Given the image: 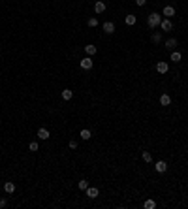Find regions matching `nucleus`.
<instances>
[{
	"label": "nucleus",
	"instance_id": "nucleus-16",
	"mask_svg": "<svg viewBox=\"0 0 188 209\" xmlns=\"http://www.w3.org/2000/svg\"><path fill=\"white\" fill-rule=\"evenodd\" d=\"M126 25H128V27H132V25H135V21H138V19H135V15H126Z\"/></svg>",
	"mask_w": 188,
	"mask_h": 209
},
{
	"label": "nucleus",
	"instance_id": "nucleus-23",
	"mask_svg": "<svg viewBox=\"0 0 188 209\" xmlns=\"http://www.w3.org/2000/svg\"><path fill=\"white\" fill-rule=\"evenodd\" d=\"M89 27H98V19H96V17H90V19H89Z\"/></svg>",
	"mask_w": 188,
	"mask_h": 209
},
{
	"label": "nucleus",
	"instance_id": "nucleus-2",
	"mask_svg": "<svg viewBox=\"0 0 188 209\" xmlns=\"http://www.w3.org/2000/svg\"><path fill=\"white\" fill-rule=\"evenodd\" d=\"M92 64H94V62H92V59H90V57L79 60V66H81L83 70H90V68H92Z\"/></svg>",
	"mask_w": 188,
	"mask_h": 209
},
{
	"label": "nucleus",
	"instance_id": "nucleus-10",
	"mask_svg": "<svg viewBox=\"0 0 188 209\" xmlns=\"http://www.w3.org/2000/svg\"><path fill=\"white\" fill-rule=\"evenodd\" d=\"M38 137L40 140H49V130L47 128H40L38 130Z\"/></svg>",
	"mask_w": 188,
	"mask_h": 209
},
{
	"label": "nucleus",
	"instance_id": "nucleus-5",
	"mask_svg": "<svg viewBox=\"0 0 188 209\" xmlns=\"http://www.w3.org/2000/svg\"><path fill=\"white\" fill-rule=\"evenodd\" d=\"M167 70H169L167 62H158V64H156V72H158V74H167Z\"/></svg>",
	"mask_w": 188,
	"mask_h": 209
},
{
	"label": "nucleus",
	"instance_id": "nucleus-1",
	"mask_svg": "<svg viewBox=\"0 0 188 209\" xmlns=\"http://www.w3.org/2000/svg\"><path fill=\"white\" fill-rule=\"evenodd\" d=\"M160 23H162V15H158L156 12L149 13V17H147V25H149L151 28H156V27H160Z\"/></svg>",
	"mask_w": 188,
	"mask_h": 209
},
{
	"label": "nucleus",
	"instance_id": "nucleus-12",
	"mask_svg": "<svg viewBox=\"0 0 188 209\" xmlns=\"http://www.w3.org/2000/svg\"><path fill=\"white\" fill-rule=\"evenodd\" d=\"M169 104H171L169 94H162V96H160V106H169Z\"/></svg>",
	"mask_w": 188,
	"mask_h": 209
},
{
	"label": "nucleus",
	"instance_id": "nucleus-22",
	"mask_svg": "<svg viewBox=\"0 0 188 209\" xmlns=\"http://www.w3.org/2000/svg\"><path fill=\"white\" fill-rule=\"evenodd\" d=\"M89 188V181H79V190H87Z\"/></svg>",
	"mask_w": 188,
	"mask_h": 209
},
{
	"label": "nucleus",
	"instance_id": "nucleus-3",
	"mask_svg": "<svg viewBox=\"0 0 188 209\" xmlns=\"http://www.w3.org/2000/svg\"><path fill=\"white\" fill-rule=\"evenodd\" d=\"M162 15H166V19H171L175 15V8L173 6H166L164 9H162Z\"/></svg>",
	"mask_w": 188,
	"mask_h": 209
},
{
	"label": "nucleus",
	"instance_id": "nucleus-18",
	"mask_svg": "<svg viewBox=\"0 0 188 209\" xmlns=\"http://www.w3.org/2000/svg\"><path fill=\"white\" fill-rule=\"evenodd\" d=\"M175 45H177V40H175V38H169V40L166 42V47H167V49H173Z\"/></svg>",
	"mask_w": 188,
	"mask_h": 209
},
{
	"label": "nucleus",
	"instance_id": "nucleus-9",
	"mask_svg": "<svg viewBox=\"0 0 188 209\" xmlns=\"http://www.w3.org/2000/svg\"><path fill=\"white\" fill-rule=\"evenodd\" d=\"M4 190H6L8 194H12V192H15V185L12 181H6V183H4Z\"/></svg>",
	"mask_w": 188,
	"mask_h": 209
},
{
	"label": "nucleus",
	"instance_id": "nucleus-26",
	"mask_svg": "<svg viewBox=\"0 0 188 209\" xmlns=\"http://www.w3.org/2000/svg\"><path fill=\"white\" fill-rule=\"evenodd\" d=\"M145 2H147V0H135V4H138V6H145Z\"/></svg>",
	"mask_w": 188,
	"mask_h": 209
},
{
	"label": "nucleus",
	"instance_id": "nucleus-7",
	"mask_svg": "<svg viewBox=\"0 0 188 209\" xmlns=\"http://www.w3.org/2000/svg\"><path fill=\"white\" fill-rule=\"evenodd\" d=\"M94 12H96V13H104V12H105V4L102 2V0H98V2L94 4Z\"/></svg>",
	"mask_w": 188,
	"mask_h": 209
},
{
	"label": "nucleus",
	"instance_id": "nucleus-11",
	"mask_svg": "<svg viewBox=\"0 0 188 209\" xmlns=\"http://www.w3.org/2000/svg\"><path fill=\"white\" fill-rule=\"evenodd\" d=\"M96 45H85V53L89 55V57H92V55H96Z\"/></svg>",
	"mask_w": 188,
	"mask_h": 209
},
{
	"label": "nucleus",
	"instance_id": "nucleus-15",
	"mask_svg": "<svg viewBox=\"0 0 188 209\" xmlns=\"http://www.w3.org/2000/svg\"><path fill=\"white\" fill-rule=\"evenodd\" d=\"M79 136H81V140H90V137H92L90 130H87V128H85V130H81V132H79Z\"/></svg>",
	"mask_w": 188,
	"mask_h": 209
},
{
	"label": "nucleus",
	"instance_id": "nucleus-13",
	"mask_svg": "<svg viewBox=\"0 0 188 209\" xmlns=\"http://www.w3.org/2000/svg\"><path fill=\"white\" fill-rule=\"evenodd\" d=\"M104 30H105L107 34H113V32H115V25H113V23H109V21H107V23H104Z\"/></svg>",
	"mask_w": 188,
	"mask_h": 209
},
{
	"label": "nucleus",
	"instance_id": "nucleus-14",
	"mask_svg": "<svg viewBox=\"0 0 188 209\" xmlns=\"http://www.w3.org/2000/svg\"><path fill=\"white\" fill-rule=\"evenodd\" d=\"M72 96H73V93H72L70 89H64V90H62V100L68 102V100H72Z\"/></svg>",
	"mask_w": 188,
	"mask_h": 209
},
{
	"label": "nucleus",
	"instance_id": "nucleus-6",
	"mask_svg": "<svg viewBox=\"0 0 188 209\" xmlns=\"http://www.w3.org/2000/svg\"><path fill=\"white\" fill-rule=\"evenodd\" d=\"M98 194H100V190L96 187H89L87 188V196L89 198H98Z\"/></svg>",
	"mask_w": 188,
	"mask_h": 209
},
{
	"label": "nucleus",
	"instance_id": "nucleus-20",
	"mask_svg": "<svg viewBox=\"0 0 188 209\" xmlns=\"http://www.w3.org/2000/svg\"><path fill=\"white\" fill-rule=\"evenodd\" d=\"M141 156H143V160H145V162H152V156H151V153H149V151H143V155H141Z\"/></svg>",
	"mask_w": 188,
	"mask_h": 209
},
{
	"label": "nucleus",
	"instance_id": "nucleus-17",
	"mask_svg": "<svg viewBox=\"0 0 188 209\" xmlns=\"http://www.w3.org/2000/svg\"><path fill=\"white\" fill-rule=\"evenodd\" d=\"M143 207H145V209H154V207H156V202H154V200H147V202L143 203Z\"/></svg>",
	"mask_w": 188,
	"mask_h": 209
},
{
	"label": "nucleus",
	"instance_id": "nucleus-21",
	"mask_svg": "<svg viewBox=\"0 0 188 209\" xmlns=\"http://www.w3.org/2000/svg\"><path fill=\"white\" fill-rule=\"evenodd\" d=\"M151 40H152V42H154V43H158L160 40H162V36H160V32H154V34H152V36H151Z\"/></svg>",
	"mask_w": 188,
	"mask_h": 209
},
{
	"label": "nucleus",
	"instance_id": "nucleus-24",
	"mask_svg": "<svg viewBox=\"0 0 188 209\" xmlns=\"http://www.w3.org/2000/svg\"><path fill=\"white\" fill-rule=\"evenodd\" d=\"M28 149H30V151H38V149H40V145L36 143V141H32V143L28 145Z\"/></svg>",
	"mask_w": 188,
	"mask_h": 209
},
{
	"label": "nucleus",
	"instance_id": "nucleus-8",
	"mask_svg": "<svg viewBox=\"0 0 188 209\" xmlns=\"http://www.w3.org/2000/svg\"><path fill=\"white\" fill-rule=\"evenodd\" d=\"M160 28L162 30H171L173 28V25H171L169 19H162V23H160Z\"/></svg>",
	"mask_w": 188,
	"mask_h": 209
},
{
	"label": "nucleus",
	"instance_id": "nucleus-25",
	"mask_svg": "<svg viewBox=\"0 0 188 209\" xmlns=\"http://www.w3.org/2000/svg\"><path fill=\"white\" fill-rule=\"evenodd\" d=\"M70 149H77V141H73V140L70 141Z\"/></svg>",
	"mask_w": 188,
	"mask_h": 209
},
{
	"label": "nucleus",
	"instance_id": "nucleus-4",
	"mask_svg": "<svg viewBox=\"0 0 188 209\" xmlns=\"http://www.w3.org/2000/svg\"><path fill=\"white\" fill-rule=\"evenodd\" d=\"M154 170L158 171V173H164V171L167 170V164H166L164 160H158V162H156V164H154Z\"/></svg>",
	"mask_w": 188,
	"mask_h": 209
},
{
	"label": "nucleus",
	"instance_id": "nucleus-19",
	"mask_svg": "<svg viewBox=\"0 0 188 209\" xmlns=\"http://www.w3.org/2000/svg\"><path fill=\"white\" fill-rule=\"evenodd\" d=\"M181 59H182V55L179 53V51H175V53H171V60H173V62H179Z\"/></svg>",
	"mask_w": 188,
	"mask_h": 209
},
{
	"label": "nucleus",
	"instance_id": "nucleus-27",
	"mask_svg": "<svg viewBox=\"0 0 188 209\" xmlns=\"http://www.w3.org/2000/svg\"><path fill=\"white\" fill-rule=\"evenodd\" d=\"M8 205V202L6 200H0V207H6Z\"/></svg>",
	"mask_w": 188,
	"mask_h": 209
}]
</instances>
